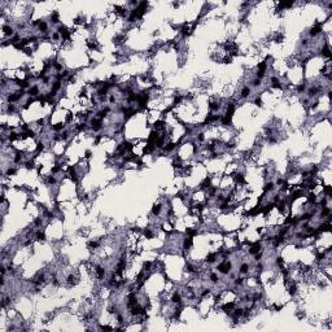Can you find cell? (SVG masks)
<instances>
[{
    "instance_id": "obj_6",
    "label": "cell",
    "mask_w": 332,
    "mask_h": 332,
    "mask_svg": "<svg viewBox=\"0 0 332 332\" xmlns=\"http://www.w3.org/2000/svg\"><path fill=\"white\" fill-rule=\"evenodd\" d=\"M254 104H256L257 107L261 108V107H262V100L259 99V97H256V100H254Z\"/></svg>"
},
{
    "instance_id": "obj_4",
    "label": "cell",
    "mask_w": 332,
    "mask_h": 332,
    "mask_svg": "<svg viewBox=\"0 0 332 332\" xmlns=\"http://www.w3.org/2000/svg\"><path fill=\"white\" fill-rule=\"evenodd\" d=\"M162 210V205L161 204H154L153 208H152V214L153 215H160Z\"/></svg>"
},
{
    "instance_id": "obj_1",
    "label": "cell",
    "mask_w": 332,
    "mask_h": 332,
    "mask_svg": "<svg viewBox=\"0 0 332 332\" xmlns=\"http://www.w3.org/2000/svg\"><path fill=\"white\" fill-rule=\"evenodd\" d=\"M66 283H68L69 285H77L79 283V279L75 274H69L68 278H66Z\"/></svg>"
},
{
    "instance_id": "obj_3",
    "label": "cell",
    "mask_w": 332,
    "mask_h": 332,
    "mask_svg": "<svg viewBox=\"0 0 332 332\" xmlns=\"http://www.w3.org/2000/svg\"><path fill=\"white\" fill-rule=\"evenodd\" d=\"M320 53H322V56H323V57L331 58V50H329V45H328V44H326V45H324V47L322 48Z\"/></svg>"
},
{
    "instance_id": "obj_5",
    "label": "cell",
    "mask_w": 332,
    "mask_h": 332,
    "mask_svg": "<svg viewBox=\"0 0 332 332\" xmlns=\"http://www.w3.org/2000/svg\"><path fill=\"white\" fill-rule=\"evenodd\" d=\"M91 156H92V152L90 151V149L84 152V158H86V160H90V158H91Z\"/></svg>"
},
{
    "instance_id": "obj_2",
    "label": "cell",
    "mask_w": 332,
    "mask_h": 332,
    "mask_svg": "<svg viewBox=\"0 0 332 332\" xmlns=\"http://www.w3.org/2000/svg\"><path fill=\"white\" fill-rule=\"evenodd\" d=\"M252 94V88L249 86H244L243 88H241L240 91V99H246V97H249Z\"/></svg>"
}]
</instances>
